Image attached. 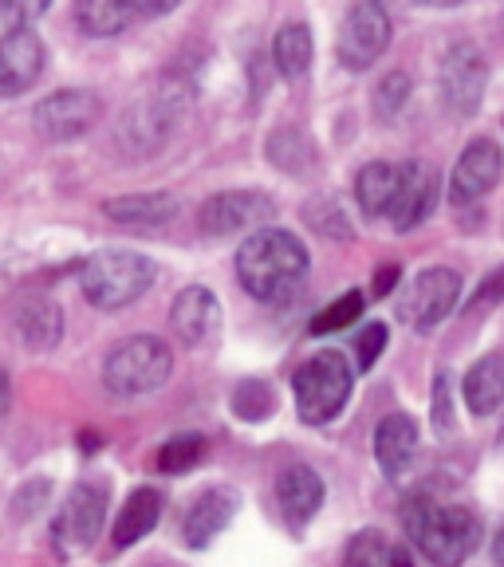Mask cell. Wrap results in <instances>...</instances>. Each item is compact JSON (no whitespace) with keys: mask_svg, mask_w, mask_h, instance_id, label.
<instances>
[{"mask_svg":"<svg viewBox=\"0 0 504 567\" xmlns=\"http://www.w3.org/2000/svg\"><path fill=\"white\" fill-rule=\"evenodd\" d=\"M304 272H308V248L288 229L268 225V229L253 233L237 252V276L245 292L257 300H284Z\"/></svg>","mask_w":504,"mask_h":567,"instance_id":"6da1fadb","label":"cell"},{"mask_svg":"<svg viewBox=\"0 0 504 567\" xmlns=\"http://www.w3.org/2000/svg\"><path fill=\"white\" fill-rule=\"evenodd\" d=\"M402 528L410 544H418L425 559L434 567H461L465 556L477 548L481 520L461 505H434L425 496H414L402 508Z\"/></svg>","mask_w":504,"mask_h":567,"instance_id":"7a4b0ae2","label":"cell"},{"mask_svg":"<svg viewBox=\"0 0 504 567\" xmlns=\"http://www.w3.org/2000/svg\"><path fill=\"white\" fill-rule=\"evenodd\" d=\"M80 284L88 303H95L99 311H119L151 292L154 265L131 248H103L83 265Z\"/></svg>","mask_w":504,"mask_h":567,"instance_id":"3957f363","label":"cell"},{"mask_svg":"<svg viewBox=\"0 0 504 567\" xmlns=\"http://www.w3.org/2000/svg\"><path fill=\"white\" fill-rule=\"evenodd\" d=\"M169 371H174V351L158 336H131L106 354L103 382L111 394L138 399V394L166 386Z\"/></svg>","mask_w":504,"mask_h":567,"instance_id":"277c9868","label":"cell"},{"mask_svg":"<svg viewBox=\"0 0 504 567\" xmlns=\"http://www.w3.org/2000/svg\"><path fill=\"white\" fill-rule=\"evenodd\" d=\"M351 363L339 351H319L292 374L296 410L308 425H323L339 417V410L351 399Z\"/></svg>","mask_w":504,"mask_h":567,"instance_id":"5b68a950","label":"cell"},{"mask_svg":"<svg viewBox=\"0 0 504 567\" xmlns=\"http://www.w3.org/2000/svg\"><path fill=\"white\" fill-rule=\"evenodd\" d=\"M390 48V17L374 0H359L351 4L339 24L336 35V55L347 71H367L382 52Z\"/></svg>","mask_w":504,"mask_h":567,"instance_id":"8992f818","label":"cell"},{"mask_svg":"<svg viewBox=\"0 0 504 567\" xmlns=\"http://www.w3.org/2000/svg\"><path fill=\"white\" fill-rule=\"evenodd\" d=\"M457 300H461V276L453 268L438 265L414 276V284H410L399 300V316L414 331H434L445 316H453Z\"/></svg>","mask_w":504,"mask_h":567,"instance_id":"52a82bcc","label":"cell"},{"mask_svg":"<svg viewBox=\"0 0 504 567\" xmlns=\"http://www.w3.org/2000/svg\"><path fill=\"white\" fill-rule=\"evenodd\" d=\"M106 520V493L103 485H75L68 493V501L60 505L52 524V540L63 556H80V551H91L95 536L103 532Z\"/></svg>","mask_w":504,"mask_h":567,"instance_id":"ba28073f","label":"cell"},{"mask_svg":"<svg viewBox=\"0 0 504 567\" xmlns=\"http://www.w3.org/2000/svg\"><path fill=\"white\" fill-rule=\"evenodd\" d=\"M276 217L272 197L257 194V189H225V194H213L209 202L197 213V225H202L205 237H233V233L245 229H268V221Z\"/></svg>","mask_w":504,"mask_h":567,"instance_id":"9c48e42d","label":"cell"},{"mask_svg":"<svg viewBox=\"0 0 504 567\" xmlns=\"http://www.w3.org/2000/svg\"><path fill=\"white\" fill-rule=\"evenodd\" d=\"M485 87H488L485 55H481L473 44H453L442 60V71H438L442 103L450 106L453 115L470 118V115H477L481 99H485Z\"/></svg>","mask_w":504,"mask_h":567,"instance_id":"30bf717a","label":"cell"},{"mask_svg":"<svg viewBox=\"0 0 504 567\" xmlns=\"http://www.w3.org/2000/svg\"><path fill=\"white\" fill-rule=\"evenodd\" d=\"M99 115H103V103H99L95 91L63 87V91H55V95L35 103L32 123H35V134H40V138L68 142V138L88 134L91 126L99 123Z\"/></svg>","mask_w":504,"mask_h":567,"instance_id":"8fae6325","label":"cell"},{"mask_svg":"<svg viewBox=\"0 0 504 567\" xmlns=\"http://www.w3.org/2000/svg\"><path fill=\"white\" fill-rule=\"evenodd\" d=\"M177 103L174 95H151L134 103L131 111L119 123V146H123L131 158H151L154 151H162L174 131Z\"/></svg>","mask_w":504,"mask_h":567,"instance_id":"7c38bea8","label":"cell"},{"mask_svg":"<svg viewBox=\"0 0 504 567\" xmlns=\"http://www.w3.org/2000/svg\"><path fill=\"white\" fill-rule=\"evenodd\" d=\"M44 40L32 28H9L0 35V99H12L44 75Z\"/></svg>","mask_w":504,"mask_h":567,"instance_id":"4fadbf2b","label":"cell"},{"mask_svg":"<svg viewBox=\"0 0 504 567\" xmlns=\"http://www.w3.org/2000/svg\"><path fill=\"white\" fill-rule=\"evenodd\" d=\"M504 154L493 138H473L465 151H461L457 166L450 174V202L453 205H470L477 197H485L488 189L501 182Z\"/></svg>","mask_w":504,"mask_h":567,"instance_id":"5bb4252c","label":"cell"},{"mask_svg":"<svg viewBox=\"0 0 504 567\" xmlns=\"http://www.w3.org/2000/svg\"><path fill=\"white\" fill-rule=\"evenodd\" d=\"M438 194H442V182H438V169L430 162H407L399 177V194L390 202V225L399 233H410L434 213Z\"/></svg>","mask_w":504,"mask_h":567,"instance_id":"9a60e30c","label":"cell"},{"mask_svg":"<svg viewBox=\"0 0 504 567\" xmlns=\"http://www.w3.org/2000/svg\"><path fill=\"white\" fill-rule=\"evenodd\" d=\"M169 323H174L182 343L205 347L222 331V303H217V296H213L209 288L194 284L186 292H177L174 308H169Z\"/></svg>","mask_w":504,"mask_h":567,"instance_id":"2e32d148","label":"cell"},{"mask_svg":"<svg viewBox=\"0 0 504 567\" xmlns=\"http://www.w3.org/2000/svg\"><path fill=\"white\" fill-rule=\"evenodd\" d=\"M240 508V493L233 485H213L194 501L186 513V544L189 548H209L217 536L233 524Z\"/></svg>","mask_w":504,"mask_h":567,"instance_id":"e0dca14e","label":"cell"},{"mask_svg":"<svg viewBox=\"0 0 504 567\" xmlns=\"http://www.w3.org/2000/svg\"><path fill=\"white\" fill-rule=\"evenodd\" d=\"M323 496H328L323 477H319L316 470H308V465H292V470H284L280 477H276L280 513H284V520L296 524V528H304V524L323 508Z\"/></svg>","mask_w":504,"mask_h":567,"instance_id":"ac0fdd59","label":"cell"},{"mask_svg":"<svg viewBox=\"0 0 504 567\" xmlns=\"http://www.w3.org/2000/svg\"><path fill=\"white\" fill-rule=\"evenodd\" d=\"M418 453V425L407 414H387L374 430V457H379L382 473L399 481L410 470V461Z\"/></svg>","mask_w":504,"mask_h":567,"instance_id":"d6986e66","label":"cell"},{"mask_svg":"<svg viewBox=\"0 0 504 567\" xmlns=\"http://www.w3.org/2000/svg\"><path fill=\"white\" fill-rule=\"evenodd\" d=\"M12 323H17V336L24 339L32 351H52L63 336V311H60V303L48 300V296H24V300L17 303Z\"/></svg>","mask_w":504,"mask_h":567,"instance_id":"ffe728a7","label":"cell"},{"mask_svg":"<svg viewBox=\"0 0 504 567\" xmlns=\"http://www.w3.org/2000/svg\"><path fill=\"white\" fill-rule=\"evenodd\" d=\"M103 213L119 225H134V229H158V225L177 217V197L174 194H131L106 202Z\"/></svg>","mask_w":504,"mask_h":567,"instance_id":"44dd1931","label":"cell"},{"mask_svg":"<svg viewBox=\"0 0 504 567\" xmlns=\"http://www.w3.org/2000/svg\"><path fill=\"white\" fill-rule=\"evenodd\" d=\"M399 177H402V166L394 162H367L354 177V202L367 217H387L390 213V202L399 194Z\"/></svg>","mask_w":504,"mask_h":567,"instance_id":"7402d4cb","label":"cell"},{"mask_svg":"<svg viewBox=\"0 0 504 567\" xmlns=\"http://www.w3.org/2000/svg\"><path fill=\"white\" fill-rule=\"evenodd\" d=\"M158 516H162V493L158 488H134V493L126 496L123 513L115 516V532H111L115 548H131V544H138L146 532H154Z\"/></svg>","mask_w":504,"mask_h":567,"instance_id":"603a6c76","label":"cell"},{"mask_svg":"<svg viewBox=\"0 0 504 567\" xmlns=\"http://www.w3.org/2000/svg\"><path fill=\"white\" fill-rule=\"evenodd\" d=\"M465 402L477 417H488L504 406V354H485L465 374Z\"/></svg>","mask_w":504,"mask_h":567,"instance_id":"cb8c5ba5","label":"cell"},{"mask_svg":"<svg viewBox=\"0 0 504 567\" xmlns=\"http://www.w3.org/2000/svg\"><path fill=\"white\" fill-rule=\"evenodd\" d=\"M265 151L276 169H284V174H292V177H308L311 169L319 166L316 142H311L300 126H276V131L268 134Z\"/></svg>","mask_w":504,"mask_h":567,"instance_id":"d4e9b609","label":"cell"},{"mask_svg":"<svg viewBox=\"0 0 504 567\" xmlns=\"http://www.w3.org/2000/svg\"><path fill=\"white\" fill-rule=\"evenodd\" d=\"M311 52H316V48H311V28L300 24V20H292V24H284L280 32H276L272 63L288 83H296V80H304V75H308Z\"/></svg>","mask_w":504,"mask_h":567,"instance_id":"484cf974","label":"cell"},{"mask_svg":"<svg viewBox=\"0 0 504 567\" xmlns=\"http://www.w3.org/2000/svg\"><path fill=\"white\" fill-rule=\"evenodd\" d=\"M75 20L88 35H119L134 20V9L126 0H83Z\"/></svg>","mask_w":504,"mask_h":567,"instance_id":"4316f807","label":"cell"},{"mask_svg":"<svg viewBox=\"0 0 504 567\" xmlns=\"http://www.w3.org/2000/svg\"><path fill=\"white\" fill-rule=\"evenodd\" d=\"M276 410V390L265 379H245L233 390V414L240 422H265Z\"/></svg>","mask_w":504,"mask_h":567,"instance_id":"83f0119b","label":"cell"},{"mask_svg":"<svg viewBox=\"0 0 504 567\" xmlns=\"http://www.w3.org/2000/svg\"><path fill=\"white\" fill-rule=\"evenodd\" d=\"M205 457V437L202 434H177L158 450V470L162 473H186Z\"/></svg>","mask_w":504,"mask_h":567,"instance_id":"f1b7e54d","label":"cell"},{"mask_svg":"<svg viewBox=\"0 0 504 567\" xmlns=\"http://www.w3.org/2000/svg\"><path fill=\"white\" fill-rule=\"evenodd\" d=\"M359 316H363V292H343L336 303H328V308L311 319V336H331V331H343V328H351Z\"/></svg>","mask_w":504,"mask_h":567,"instance_id":"f546056e","label":"cell"},{"mask_svg":"<svg viewBox=\"0 0 504 567\" xmlns=\"http://www.w3.org/2000/svg\"><path fill=\"white\" fill-rule=\"evenodd\" d=\"M343 567H390V540L382 536V532L363 528L351 544H347Z\"/></svg>","mask_w":504,"mask_h":567,"instance_id":"4dcf8cb0","label":"cell"},{"mask_svg":"<svg viewBox=\"0 0 504 567\" xmlns=\"http://www.w3.org/2000/svg\"><path fill=\"white\" fill-rule=\"evenodd\" d=\"M308 225L316 233H328V237H336V240L351 237V225H347L343 209H339V205L331 202V197H319V202L308 205Z\"/></svg>","mask_w":504,"mask_h":567,"instance_id":"1f68e13d","label":"cell"},{"mask_svg":"<svg viewBox=\"0 0 504 567\" xmlns=\"http://www.w3.org/2000/svg\"><path fill=\"white\" fill-rule=\"evenodd\" d=\"M407 99H410V80L402 71H390L387 80L379 83V91H374V115L394 118L407 106Z\"/></svg>","mask_w":504,"mask_h":567,"instance_id":"d6a6232c","label":"cell"},{"mask_svg":"<svg viewBox=\"0 0 504 567\" xmlns=\"http://www.w3.org/2000/svg\"><path fill=\"white\" fill-rule=\"evenodd\" d=\"M382 347H387V323H367L354 339V359H359V371H371L379 363Z\"/></svg>","mask_w":504,"mask_h":567,"instance_id":"836d02e7","label":"cell"},{"mask_svg":"<svg viewBox=\"0 0 504 567\" xmlns=\"http://www.w3.org/2000/svg\"><path fill=\"white\" fill-rule=\"evenodd\" d=\"M430 417H434V430L438 434H445L453 425V386H450V374H438L434 382V410H430Z\"/></svg>","mask_w":504,"mask_h":567,"instance_id":"e575fe53","label":"cell"},{"mask_svg":"<svg viewBox=\"0 0 504 567\" xmlns=\"http://www.w3.org/2000/svg\"><path fill=\"white\" fill-rule=\"evenodd\" d=\"M48 485L44 481H32V485H24L17 493V501H12V516H32L35 508H40V501H44Z\"/></svg>","mask_w":504,"mask_h":567,"instance_id":"d590c367","label":"cell"},{"mask_svg":"<svg viewBox=\"0 0 504 567\" xmlns=\"http://www.w3.org/2000/svg\"><path fill=\"white\" fill-rule=\"evenodd\" d=\"M504 296V268H496L493 276H488L485 284L477 288V296L470 300V311H481V308H488V303H496Z\"/></svg>","mask_w":504,"mask_h":567,"instance_id":"8d00e7d4","label":"cell"},{"mask_svg":"<svg viewBox=\"0 0 504 567\" xmlns=\"http://www.w3.org/2000/svg\"><path fill=\"white\" fill-rule=\"evenodd\" d=\"M44 12H48V4H12V9H9V20H12V24L20 20V28H28V20L44 17Z\"/></svg>","mask_w":504,"mask_h":567,"instance_id":"74e56055","label":"cell"},{"mask_svg":"<svg viewBox=\"0 0 504 567\" xmlns=\"http://www.w3.org/2000/svg\"><path fill=\"white\" fill-rule=\"evenodd\" d=\"M394 280H399V268H394V265L379 268V272H374V292H379V296L394 292Z\"/></svg>","mask_w":504,"mask_h":567,"instance_id":"f35d334b","label":"cell"},{"mask_svg":"<svg viewBox=\"0 0 504 567\" xmlns=\"http://www.w3.org/2000/svg\"><path fill=\"white\" fill-rule=\"evenodd\" d=\"M390 567H414V559H410L407 548H394V544H390Z\"/></svg>","mask_w":504,"mask_h":567,"instance_id":"ab89813d","label":"cell"},{"mask_svg":"<svg viewBox=\"0 0 504 567\" xmlns=\"http://www.w3.org/2000/svg\"><path fill=\"white\" fill-rule=\"evenodd\" d=\"M9 399H12V386H9V374L0 371V417H4V410H9Z\"/></svg>","mask_w":504,"mask_h":567,"instance_id":"60d3db41","label":"cell"},{"mask_svg":"<svg viewBox=\"0 0 504 567\" xmlns=\"http://www.w3.org/2000/svg\"><path fill=\"white\" fill-rule=\"evenodd\" d=\"M493 564H496V567H504V528L493 536Z\"/></svg>","mask_w":504,"mask_h":567,"instance_id":"b9f144b4","label":"cell"},{"mask_svg":"<svg viewBox=\"0 0 504 567\" xmlns=\"http://www.w3.org/2000/svg\"><path fill=\"white\" fill-rule=\"evenodd\" d=\"M501 445H504V434H501Z\"/></svg>","mask_w":504,"mask_h":567,"instance_id":"7bdbcfd3","label":"cell"}]
</instances>
